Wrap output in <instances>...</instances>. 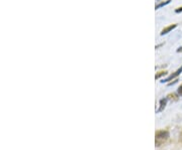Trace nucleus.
<instances>
[{
    "mask_svg": "<svg viewBox=\"0 0 182 150\" xmlns=\"http://www.w3.org/2000/svg\"><path fill=\"white\" fill-rule=\"evenodd\" d=\"M169 138V132L166 130H161L157 131L155 134V145L156 147L161 146L162 144H164Z\"/></svg>",
    "mask_w": 182,
    "mask_h": 150,
    "instance_id": "obj_1",
    "label": "nucleus"
},
{
    "mask_svg": "<svg viewBox=\"0 0 182 150\" xmlns=\"http://www.w3.org/2000/svg\"><path fill=\"white\" fill-rule=\"evenodd\" d=\"M181 73H182V67H181L180 68H178V70H177V71H176L175 73H174V74H172V75H170V76L168 77V78H167V79H166L165 81H163V82H170V81H171V80H173V79H175L177 76H179V75L181 74Z\"/></svg>",
    "mask_w": 182,
    "mask_h": 150,
    "instance_id": "obj_2",
    "label": "nucleus"
},
{
    "mask_svg": "<svg viewBox=\"0 0 182 150\" xmlns=\"http://www.w3.org/2000/svg\"><path fill=\"white\" fill-rule=\"evenodd\" d=\"M166 104H167V99H166V98L162 99L160 101V107H159V109H158L157 112H162V111H163L165 109V107H166Z\"/></svg>",
    "mask_w": 182,
    "mask_h": 150,
    "instance_id": "obj_3",
    "label": "nucleus"
},
{
    "mask_svg": "<svg viewBox=\"0 0 182 150\" xmlns=\"http://www.w3.org/2000/svg\"><path fill=\"white\" fill-rule=\"evenodd\" d=\"M176 12L178 13V12H182V7H180V8H178V9H176Z\"/></svg>",
    "mask_w": 182,
    "mask_h": 150,
    "instance_id": "obj_8",
    "label": "nucleus"
},
{
    "mask_svg": "<svg viewBox=\"0 0 182 150\" xmlns=\"http://www.w3.org/2000/svg\"><path fill=\"white\" fill-rule=\"evenodd\" d=\"M177 93H178V95L182 97V85H181V86H180L179 88H178V91H177Z\"/></svg>",
    "mask_w": 182,
    "mask_h": 150,
    "instance_id": "obj_7",
    "label": "nucleus"
},
{
    "mask_svg": "<svg viewBox=\"0 0 182 150\" xmlns=\"http://www.w3.org/2000/svg\"><path fill=\"white\" fill-rule=\"evenodd\" d=\"M170 2V0H167V1H165V2H162V3H160L159 5H157L156 6V9H158V8H160V7H162V6H165V5H167V4Z\"/></svg>",
    "mask_w": 182,
    "mask_h": 150,
    "instance_id": "obj_5",
    "label": "nucleus"
},
{
    "mask_svg": "<svg viewBox=\"0 0 182 150\" xmlns=\"http://www.w3.org/2000/svg\"><path fill=\"white\" fill-rule=\"evenodd\" d=\"M177 25L176 24H173V25H170V26H168V27H166V28H164L163 30H162V32H161V34L163 35V34H166V33H168L169 31H171L172 29H174Z\"/></svg>",
    "mask_w": 182,
    "mask_h": 150,
    "instance_id": "obj_4",
    "label": "nucleus"
},
{
    "mask_svg": "<svg viewBox=\"0 0 182 150\" xmlns=\"http://www.w3.org/2000/svg\"><path fill=\"white\" fill-rule=\"evenodd\" d=\"M164 75H166V72H160L159 74H158V75H156V77H155V78H156V79H159L160 77L164 76Z\"/></svg>",
    "mask_w": 182,
    "mask_h": 150,
    "instance_id": "obj_6",
    "label": "nucleus"
},
{
    "mask_svg": "<svg viewBox=\"0 0 182 150\" xmlns=\"http://www.w3.org/2000/svg\"><path fill=\"white\" fill-rule=\"evenodd\" d=\"M177 51H178V52H180V51H182V47H179V50H177Z\"/></svg>",
    "mask_w": 182,
    "mask_h": 150,
    "instance_id": "obj_9",
    "label": "nucleus"
}]
</instances>
